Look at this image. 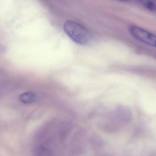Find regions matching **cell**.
<instances>
[{"mask_svg": "<svg viewBox=\"0 0 156 156\" xmlns=\"http://www.w3.org/2000/svg\"><path fill=\"white\" fill-rule=\"evenodd\" d=\"M130 34L136 40L144 44L156 48V35L136 25H131L129 27Z\"/></svg>", "mask_w": 156, "mask_h": 156, "instance_id": "7a4b0ae2", "label": "cell"}, {"mask_svg": "<svg viewBox=\"0 0 156 156\" xmlns=\"http://www.w3.org/2000/svg\"><path fill=\"white\" fill-rule=\"evenodd\" d=\"M64 29L67 35L73 41L80 45H87L92 38L91 33L82 25L76 21H66L64 24Z\"/></svg>", "mask_w": 156, "mask_h": 156, "instance_id": "6da1fadb", "label": "cell"}, {"mask_svg": "<svg viewBox=\"0 0 156 156\" xmlns=\"http://www.w3.org/2000/svg\"><path fill=\"white\" fill-rule=\"evenodd\" d=\"M18 99L23 103L25 104H32L36 100V95L34 93L27 92L21 94Z\"/></svg>", "mask_w": 156, "mask_h": 156, "instance_id": "3957f363", "label": "cell"}, {"mask_svg": "<svg viewBox=\"0 0 156 156\" xmlns=\"http://www.w3.org/2000/svg\"><path fill=\"white\" fill-rule=\"evenodd\" d=\"M138 2L140 3L146 9L151 12L156 13V3L154 1H140Z\"/></svg>", "mask_w": 156, "mask_h": 156, "instance_id": "277c9868", "label": "cell"}]
</instances>
